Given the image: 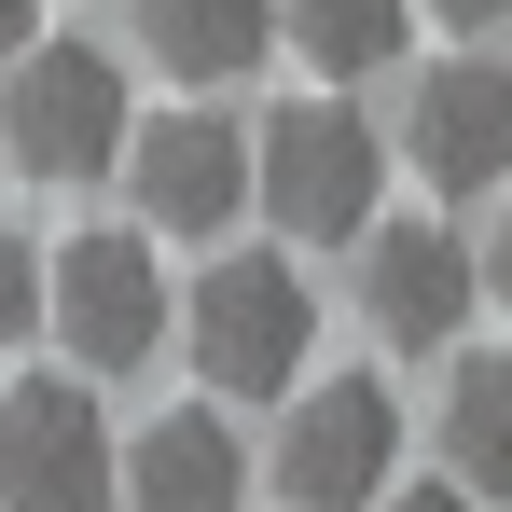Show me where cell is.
Returning a JSON list of instances; mask_svg holds the SVG:
<instances>
[{
    "mask_svg": "<svg viewBox=\"0 0 512 512\" xmlns=\"http://www.w3.org/2000/svg\"><path fill=\"white\" fill-rule=\"evenodd\" d=\"M250 194L263 222L291 236V250H360L388 208V139H374V111L360 97H291V111H263L250 125Z\"/></svg>",
    "mask_w": 512,
    "mask_h": 512,
    "instance_id": "6da1fadb",
    "label": "cell"
},
{
    "mask_svg": "<svg viewBox=\"0 0 512 512\" xmlns=\"http://www.w3.org/2000/svg\"><path fill=\"white\" fill-rule=\"evenodd\" d=\"M485 291H499V319H512V208H499V236H485Z\"/></svg>",
    "mask_w": 512,
    "mask_h": 512,
    "instance_id": "ac0fdd59",
    "label": "cell"
},
{
    "mask_svg": "<svg viewBox=\"0 0 512 512\" xmlns=\"http://www.w3.org/2000/svg\"><path fill=\"white\" fill-rule=\"evenodd\" d=\"M263 42H277V0H139V56L180 84H236Z\"/></svg>",
    "mask_w": 512,
    "mask_h": 512,
    "instance_id": "8fae6325",
    "label": "cell"
},
{
    "mask_svg": "<svg viewBox=\"0 0 512 512\" xmlns=\"http://www.w3.org/2000/svg\"><path fill=\"white\" fill-rule=\"evenodd\" d=\"M42 291H56V250H28V236L0 222V360L28 346V319H42Z\"/></svg>",
    "mask_w": 512,
    "mask_h": 512,
    "instance_id": "5bb4252c",
    "label": "cell"
},
{
    "mask_svg": "<svg viewBox=\"0 0 512 512\" xmlns=\"http://www.w3.org/2000/svg\"><path fill=\"white\" fill-rule=\"evenodd\" d=\"M42 319H56V346H70L84 374H139V360L180 333L167 263H153V222H97V236H70V250H56V291H42Z\"/></svg>",
    "mask_w": 512,
    "mask_h": 512,
    "instance_id": "277c9868",
    "label": "cell"
},
{
    "mask_svg": "<svg viewBox=\"0 0 512 512\" xmlns=\"http://www.w3.org/2000/svg\"><path fill=\"white\" fill-rule=\"evenodd\" d=\"M416 14H443L457 42H471V28H512V0H416Z\"/></svg>",
    "mask_w": 512,
    "mask_h": 512,
    "instance_id": "2e32d148",
    "label": "cell"
},
{
    "mask_svg": "<svg viewBox=\"0 0 512 512\" xmlns=\"http://www.w3.org/2000/svg\"><path fill=\"white\" fill-rule=\"evenodd\" d=\"M374 512H485V499H471V485H388Z\"/></svg>",
    "mask_w": 512,
    "mask_h": 512,
    "instance_id": "9a60e30c",
    "label": "cell"
},
{
    "mask_svg": "<svg viewBox=\"0 0 512 512\" xmlns=\"http://www.w3.org/2000/svg\"><path fill=\"white\" fill-rule=\"evenodd\" d=\"M471 291H485V263L457 250L443 222H374L360 236V319L388 346H457L471 333Z\"/></svg>",
    "mask_w": 512,
    "mask_h": 512,
    "instance_id": "9c48e42d",
    "label": "cell"
},
{
    "mask_svg": "<svg viewBox=\"0 0 512 512\" xmlns=\"http://www.w3.org/2000/svg\"><path fill=\"white\" fill-rule=\"evenodd\" d=\"M180 346H194V388H222V402H291V388H305V346H319V291H305L277 250H236V263L194 277Z\"/></svg>",
    "mask_w": 512,
    "mask_h": 512,
    "instance_id": "7a4b0ae2",
    "label": "cell"
},
{
    "mask_svg": "<svg viewBox=\"0 0 512 512\" xmlns=\"http://www.w3.org/2000/svg\"><path fill=\"white\" fill-rule=\"evenodd\" d=\"M236 499H250V443L222 429V402L153 416L125 443V485H111V512H236Z\"/></svg>",
    "mask_w": 512,
    "mask_h": 512,
    "instance_id": "30bf717a",
    "label": "cell"
},
{
    "mask_svg": "<svg viewBox=\"0 0 512 512\" xmlns=\"http://www.w3.org/2000/svg\"><path fill=\"white\" fill-rule=\"evenodd\" d=\"M277 42H291L319 84H374V70L416 42V0H277Z\"/></svg>",
    "mask_w": 512,
    "mask_h": 512,
    "instance_id": "7c38bea8",
    "label": "cell"
},
{
    "mask_svg": "<svg viewBox=\"0 0 512 512\" xmlns=\"http://www.w3.org/2000/svg\"><path fill=\"white\" fill-rule=\"evenodd\" d=\"M111 485H125V443L97 416V388L70 374L0 388V512H111Z\"/></svg>",
    "mask_w": 512,
    "mask_h": 512,
    "instance_id": "5b68a950",
    "label": "cell"
},
{
    "mask_svg": "<svg viewBox=\"0 0 512 512\" xmlns=\"http://www.w3.org/2000/svg\"><path fill=\"white\" fill-rule=\"evenodd\" d=\"M28 42H42V0H0V70H14Z\"/></svg>",
    "mask_w": 512,
    "mask_h": 512,
    "instance_id": "e0dca14e",
    "label": "cell"
},
{
    "mask_svg": "<svg viewBox=\"0 0 512 512\" xmlns=\"http://www.w3.org/2000/svg\"><path fill=\"white\" fill-rule=\"evenodd\" d=\"M139 139V97H125V56L97 42H28L0 70V153L28 180H111Z\"/></svg>",
    "mask_w": 512,
    "mask_h": 512,
    "instance_id": "3957f363",
    "label": "cell"
},
{
    "mask_svg": "<svg viewBox=\"0 0 512 512\" xmlns=\"http://www.w3.org/2000/svg\"><path fill=\"white\" fill-rule=\"evenodd\" d=\"M125 194H139L153 236H222V222L250 208V125H222V111H153V125L125 139Z\"/></svg>",
    "mask_w": 512,
    "mask_h": 512,
    "instance_id": "ba28073f",
    "label": "cell"
},
{
    "mask_svg": "<svg viewBox=\"0 0 512 512\" xmlns=\"http://www.w3.org/2000/svg\"><path fill=\"white\" fill-rule=\"evenodd\" d=\"M402 167H416L443 208H471V194L512 180V70L499 56H443V70L402 97Z\"/></svg>",
    "mask_w": 512,
    "mask_h": 512,
    "instance_id": "52a82bcc",
    "label": "cell"
},
{
    "mask_svg": "<svg viewBox=\"0 0 512 512\" xmlns=\"http://www.w3.org/2000/svg\"><path fill=\"white\" fill-rule=\"evenodd\" d=\"M402 485V402L374 374H333V388H291V429H277V499L291 512H360Z\"/></svg>",
    "mask_w": 512,
    "mask_h": 512,
    "instance_id": "8992f818",
    "label": "cell"
},
{
    "mask_svg": "<svg viewBox=\"0 0 512 512\" xmlns=\"http://www.w3.org/2000/svg\"><path fill=\"white\" fill-rule=\"evenodd\" d=\"M443 471L471 499H512V346H485L457 388H443Z\"/></svg>",
    "mask_w": 512,
    "mask_h": 512,
    "instance_id": "4fadbf2b",
    "label": "cell"
}]
</instances>
